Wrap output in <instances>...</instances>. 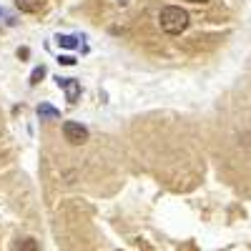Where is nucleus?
Listing matches in <instances>:
<instances>
[{
  "mask_svg": "<svg viewBox=\"0 0 251 251\" xmlns=\"http://www.w3.org/2000/svg\"><path fill=\"white\" fill-rule=\"evenodd\" d=\"M158 25H161L163 33H169V35H181L188 28V13L183 8H178V5H166L158 13Z\"/></svg>",
  "mask_w": 251,
  "mask_h": 251,
  "instance_id": "1",
  "label": "nucleus"
},
{
  "mask_svg": "<svg viewBox=\"0 0 251 251\" xmlns=\"http://www.w3.org/2000/svg\"><path fill=\"white\" fill-rule=\"evenodd\" d=\"M63 136H66L68 143L80 146V143L88 141V128H86V126H80V123H75V121H66V123H63Z\"/></svg>",
  "mask_w": 251,
  "mask_h": 251,
  "instance_id": "2",
  "label": "nucleus"
},
{
  "mask_svg": "<svg viewBox=\"0 0 251 251\" xmlns=\"http://www.w3.org/2000/svg\"><path fill=\"white\" fill-rule=\"evenodd\" d=\"M58 86L66 91V98H68L71 103H75V100L80 98V83H78L75 78H58Z\"/></svg>",
  "mask_w": 251,
  "mask_h": 251,
  "instance_id": "3",
  "label": "nucleus"
},
{
  "mask_svg": "<svg viewBox=\"0 0 251 251\" xmlns=\"http://www.w3.org/2000/svg\"><path fill=\"white\" fill-rule=\"evenodd\" d=\"M15 5L23 13H38L40 8H43V0H15Z\"/></svg>",
  "mask_w": 251,
  "mask_h": 251,
  "instance_id": "4",
  "label": "nucleus"
},
{
  "mask_svg": "<svg viewBox=\"0 0 251 251\" xmlns=\"http://www.w3.org/2000/svg\"><path fill=\"white\" fill-rule=\"evenodd\" d=\"M38 116H40V121H43V118H58L60 111L53 108V106H48V103H40V106H38Z\"/></svg>",
  "mask_w": 251,
  "mask_h": 251,
  "instance_id": "5",
  "label": "nucleus"
},
{
  "mask_svg": "<svg viewBox=\"0 0 251 251\" xmlns=\"http://www.w3.org/2000/svg\"><path fill=\"white\" fill-rule=\"evenodd\" d=\"M15 251H38V241L35 239H20L18 241V246H15Z\"/></svg>",
  "mask_w": 251,
  "mask_h": 251,
  "instance_id": "6",
  "label": "nucleus"
},
{
  "mask_svg": "<svg viewBox=\"0 0 251 251\" xmlns=\"http://www.w3.org/2000/svg\"><path fill=\"white\" fill-rule=\"evenodd\" d=\"M55 40H58V46H60V48H68V50L78 46V43H75V38H73V35H58Z\"/></svg>",
  "mask_w": 251,
  "mask_h": 251,
  "instance_id": "7",
  "label": "nucleus"
},
{
  "mask_svg": "<svg viewBox=\"0 0 251 251\" xmlns=\"http://www.w3.org/2000/svg\"><path fill=\"white\" fill-rule=\"evenodd\" d=\"M43 75H46V68H43V66H38V68H35V71L30 73V83L35 86V83H38L40 78H43Z\"/></svg>",
  "mask_w": 251,
  "mask_h": 251,
  "instance_id": "8",
  "label": "nucleus"
},
{
  "mask_svg": "<svg viewBox=\"0 0 251 251\" xmlns=\"http://www.w3.org/2000/svg\"><path fill=\"white\" fill-rule=\"evenodd\" d=\"M58 60L63 63V66H73V63H75V58H73V55H60Z\"/></svg>",
  "mask_w": 251,
  "mask_h": 251,
  "instance_id": "9",
  "label": "nucleus"
},
{
  "mask_svg": "<svg viewBox=\"0 0 251 251\" xmlns=\"http://www.w3.org/2000/svg\"><path fill=\"white\" fill-rule=\"evenodd\" d=\"M186 3H206V0H186Z\"/></svg>",
  "mask_w": 251,
  "mask_h": 251,
  "instance_id": "10",
  "label": "nucleus"
},
{
  "mask_svg": "<svg viewBox=\"0 0 251 251\" xmlns=\"http://www.w3.org/2000/svg\"><path fill=\"white\" fill-rule=\"evenodd\" d=\"M121 3H128V0H121Z\"/></svg>",
  "mask_w": 251,
  "mask_h": 251,
  "instance_id": "11",
  "label": "nucleus"
}]
</instances>
